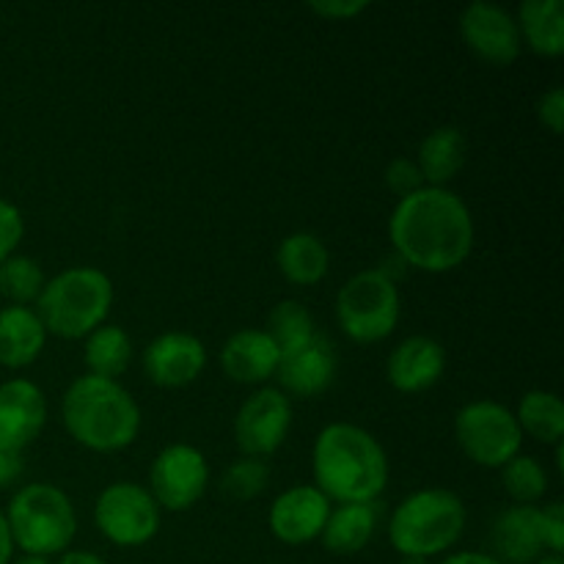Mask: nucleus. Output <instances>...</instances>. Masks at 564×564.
Segmentation results:
<instances>
[{
  "label": "nucleus",
  "instance_id": "nucleus-26",
  "mask_svg": "<svg viewBox=\"0 0 564 564\" xmlns=\"http://www.w3.org/2000/svg\"><path fill=\"white\" fill-rule=\"evenodd\" d=\"M516 422L521 433H529L543 444H560L564 435V405L560 394L543 389L527 391L518 402Z\"/></svg>",
  "mask_w": 564,
  "mask_h": 564
},
{
  "label": "nucleus",
  "instance_id": "nucleus-4",
  "mask_svg": "<svg viewBox=\"0 0 564 564\" xmlns=\"http://www.w3.org/2000/svg\"><path fill=\"white\" fill-rule=\"evenodd\" d=\"M110 306H113V281L99 268L80 264V268L61 270L58 275L44 281L33 312L39 314L47 334L61 339H86L91 330L105 325Z\"/></svg>",
  "mask_w": 564,
  "mask_h": 564
},
{
  "label": "nucleus",
  "instance_id": "nucleus-25",
  "mask_svg": "<svg viewBox=\"0 0 564 564\" xmlns=\"http://www.w3.org/2000/svg\"><path fill=\"white\" fill-rule=\"evenodd\" d=\"M88 375L116 380L132 361V341L124 328L119 325H99L97 330L86 336L83 345Z\"/></svg>",
  "mask_w": 564,
  "mask_h": 564
},
{
  "label": "nucleus",
  "instance_id": "nucleus-40",
  "mask_svg": "<svg viewBox=\"0 0 564 564\" xmlns=\"http://www.w3.org/2000/svg\"><path fill=\"white\" fill-rule=\"evenodd\" d=\"M14 564H50L44 556H22V560H17Z\"/></svg>",
  "mask_w": 564,
  "mask_h": 564
},
{
  "label": "nucleus",
  "instance_id": "nucleus-18",
  "mask_svg": "<svg viewBox=\"0 0 564 564\" xmlns=\"http://www.w3.org/2000/svg\"><path fill=\"white\" fill-rule=\"evenodd\" d=\"M281 352L264 330L242 328L220 347V367L237 383H264L275 375Z\"/></svg>",
  "mask_w": 564,
  "mask_h": 564
},
{
  "label": "nucleus",
  "instance_id": "nucleus-16",
  "mask_svg": "<svg viewBox=\"0 0 564 564\" xmlns=\"http://www.w3.org/2000/svg\"><path fill=\"white\" fill-rule=\"evenodd\" d=\"M336 369H339V358H336L334 341L317 334L308 345L284 352L275 375H279L281 389L290 391V394L317 397L330 389Z\"/></svg>",
  "mask_w": 564,
  "mask_h": 564
},
{
  "label": "nucleus",
  "instance_id": "nucleus-19",
  "mask_svg": "<svg viewBox=\"0 0 564 564\" xmlns=\"http://www.w3.org/2000/svg\"><path fill=\"white\" fill-rule=\"evenodd\" d=\"M490 545L501 560L510 564H529L538 560L545 549L543 529H540V507H507L490 527Z\"/></svg>",
  "mask_w": 564,
  "mask_h": 564
},
{
  "label": "nucleus",
  "instance_id": "nucleus-23",
  "mask_svg": "<svg viewBox=\"0 0 564 564\" xmlns=\"http://www.w3.org/2000/svg\"><path fill=\"white\" fill-rule=\"evenodd\" d=\"M275 262H279V270L284 273L286 281L312 286L317 281H323L325 273H328L330 253L317 235H312V231H295V235H286L279 242Z\"/></svg>",
  "mask_w": 564,
  "mask_h": 564
},
{
  "label": "nucleus",
  "instance_id": "nucleus-34",
  "mask_svg": "<svg viewBox=\"0 0 564 564\" xmlns=\"http://www.w3.org/2000/svg\"><path fill=\"white\" fill-rule=\"evenodd\" d=\"M538 116L551 132H556V135H560V132L564 130V91H562V86L549 88V91H545L543 97L538 99Z\"/></svg>",
  "mask_w": 564,
  "mask_h": 564
},
{
  "label": "nucleus",
  "instance_id": "nucleus-22",
  "mask_svg": "<svg viewBox=\"0 0 564 564\" xmlns=\"http://www.w3.org/2000/svg\"><path fill=\"white\" fill-rule=\"evenodd\" d=\"M466 154L468 143L460 127L444 124L424 135L422 147H419L416 165L422 171L424 182H430V187H444L463 169Z\"/></svg>",
  "mask_w": 564,
  "mask_h": 564
},
{
  "label": "nucleus",
  "instance_id": "nucleus-15",
  "mask_svg": "<svg viewBox=\"0 0 564 564\" xmlns=\"http://www.w3.org/2000/svg\"><path fill=\"white\" fill-rule=\"evenodd\" d=\"M47 422V400L33 380L14 378L0 386V446L22 452Z\"/></svg>",
  "mask_w": 564,
  "mask_h": 564
},
{
  "label": "nucleus",
  "instance_id": "nucleus-39",
  "mask_svg": "<svg viewBox=\"0 0 564 564\" xmlns=\"http://www.w3.org/2000/svg\"><path fill=\"white\" fill-rule=\"evenodd\" d=\"M58 564H108V562H105L102 556L91 554V551H66Z\"/></svg>",
  "mask_w": 564,
  "mask_h": 564
},
{
  "label": "nucleus",
  "instance_id": "nucleus-37",
  "mask_svg": "<svg viewBox=\"0 0 564 564\" xmlns=\"http://www.w3.org/2000/svg\"><path fill=\"white\" fill-rule=\"evenodd\" d=\"M441 564H505V562H499L490 554H479V551H463V554L449 556V560H444Z\"/></svg>",
  "mask_w": 564,
  "mask_h": 564
},
{
  "label": "nucleus",
  "instance_id": "nucleus-8",
  "mask_svg": "<svg viewBox=\"0 0 564 564\" xmlns=\"http://www.w3.org/2000/svg\"><path fill=\"white\" fill-rule=\"evenodd\" d=\"M455 438L463 455L485 468H501L521 455L523 433L510 408L494 400L468 402L455 416Z\"/></svg>",
  "mask_w": 564,
  "mask_h": 564
},
{
  "label": "nucleus",
  "instance_id": "nucleus-13",
  "mask_svg": "<svg viewBox=\"0 0 564 564\" xmlns=\"http://www.w3.org/2000/svg\"><path fill=\"white\" fill-rule=\"evenodd\" d=\"M207 367V347L185 330H165L149 341L143 352V372L154 386L182 389L193 383Z\"/></svg>",
  "mask_w": 564,
  "mask_h": 564
},
{
  "label": "nucleus",
  "instance_id": "nucleus-12",
  "mask_svg": "<svg viewBox=\"0 0 564 564\" xmlns=\"http://www.w3.org/2000/svg\"><path fill=\"white\" fill-rule=\"evenodd\" d=\"M460 33L468 50L488 64L507 66L521 53V31L516 17L488 0H474L463 9Z\"/></svg>",
  "mask_w": 564,
  "mask_h": 564
},
{
  "label": "nucleus",
  "instance_id": "nucleus-2",
  "mask_svg": "<svg viewBox=\"0 0 564 564\" xmlns=\"http://www.w3.org/2000/svg\"><path fill=\"white\" fill-rule=\"evenodd\" d=\"M312 471L314 488L339 505L378 501L389 482V455L364 427L334 422L314 441Z\"/></svg>",
  "mask_w": 564,
  "mask_h": 564
},
{
  "label": "nucleus",
  "instance_id": "nucleus-29",
  "mask_svg": "<svg viewBox=\"0 0 564 564\" xmlns=\"http://www.w3.org/2000/svg\"><path fill=\"white\" fill-rule=\"evenodd\" d=\"M501 482L516 505H534L549 494V474L532 455H516L510 463H505Z\"/></svg>",
  "mask_w": 564,
  "mask_h": 564
},
{
  "label": "nucleus",
  "instance_id": "nucleus-27",
  "mask_svg": "<svg viewBox=\"0 0 564 564\" xmlns=\"http://www.w3.org/2000/svg\"><path fill=\"white\" fill-rule=\"evenodd\" d=\"M264 334L275 341L279 352L297 350V347L308 345L317 336V325H314L312 312L303 306L301 301H281L279 306L270 312L268 328Z\"/></svg>",
  "mask_w": 564,
  "mask_h": 564
},
{
  "label": "nucleus",
  "instance_id": "nucleus-28",
  "mask_svg": "<svg viewBox=\"0 0 564 564\" xmlns=\"http://www.w3.org/2000/svg\"><path fill=\"white\" fill-rule=\"evenodd\" d=\"M44 290V273L36 259L11 253L0 262V295L11 301V306H28Z\"/></svg>",
  "mask_w": 564,
  "mask_h": 564
},
{
  "label": "nucleus",
  "instance_id": "nucleus-42",
  "mask_svg": "<svg viewBox=\"0 0 564 564\" xmlns=\"http://www.w3.org/2000/svg\"><path fill=\"white\" fill-rule=\"evenodd\" d=\"M400 564H430L427 560H413V556H402Z\"/></svg>",
  "mask_w": 564,
  "mask_h": 564
},
{
  "label": "nucleus",
  "instance_id": "nucleus-3",
  "mask_svg": "<svg viewBox=\"0 0 564 564\" xmlns=\"http://www.w3.org/2000/svg\"><path fill=\"white\" fill-rule=\"evenodd\" d=\"M64 427L91 452H121L141 433V408L135 397L110 378L80 375L64 391Z\"/></svg>",
  "mask_w": 564,
  "mask_h": 564
},
{
  "label": "nucleus",
  "instance_id": "nucleus-9",
  "mask_svg": "<svg viewBox=\"0 0 564 564\" xmlns=\"http://www.w3.org/2000/svg\"><path fill=\"white\" fill-rule=\"evenodd\" d=\"M94 523L110 543L135 549L160 532V507L143 485L113 482L97 496Z\"/></svg>",
  "mask_w": 564,
  "mask_h": 564
},
{
  "label": "nucleus",
  "instance_id": "nucleus-7",
  "mask_svg": "<svg viewBox=\"0 0 564 564\" xmlns=\"http://www.w3.org/2000/svg\"><path fill=\"white\" fill-rule=\"evenodd\" d=\"M336 319L358 345L386 339L400 323V290L380 268L352 275L336 295Z\"/></svg>",
  "mask_w": 564,
  "mask_h": 564
},
{
  "label": "nucleus",
  "instance_id": "nucleus-35",
  "mask_svg": "<svg viewBox=\"0 0 564 564\" xmlns=\"http://www.w3.org/2000/svg\"><path fill=\"white\" fill-rule=\"evenodd\" d=\"M367 6V0H314V3H308V9L330 17V20H350V17L361 14Z\"/></svg>",
  "mask_w": 564,
  "mask_h": 564
},
{
  "label": "nucleus",
  "instance_id": "nucleus-36",
  "mask_svg": "<svg viewBox=\"0 0 564 564\" xmlns=\"http://www.w3.org/2000/svg\"><path fill=\"white\" fill-rule=\"evenodd\" d=\"M25 471V463H22V452L14 449H3L0 446V488H9L11 482L22 477Z\"/></svg>",
  "mask_w": 564,
  "mask_h": 564
},
{
  "label": "nucleus",
  "instance_id": "nucleus-21",
  "mask_svg": "<svg viewBox=\"0 0 564 564\" xmlns=\"http://www.w3.org/2000/svg\"><path fill=\"white\" fill-rule=\"evenodd\" d=\"M380 521L378 501H361V505H341L330 510L323 529V543L330 554L350 556L358 554L369 540L375 538V529Z\"/></svg>",
  "mask_w": 564,
  "mask_h": 564
},
{
  "label": "nucleus",
  "instance_id": "nucleus-5",
  "mask_svg": "<svg viewBox=\"0 0 564 564\" xmlns=\"http://www.w3.org/2000/svg\"><path fill=\"white\" fill-rule=\"evenodd\" d=\"M466 529V505L444 488L416 490L394 507L389 521V540L400 556L430 560L460 540Z\"/></svg>",
  "mask_w": 564,
  "mask_h": 564
},
{
  "label": "nucleus",
  "instance_id": "nucleus-24",
  "mask_svg": "<svg viewBox=\"0 0 564 564\" xmlns=\"http://www.w3.org/2000/svg\"><path fill=\"white\" fill-rule=\"evenodd\" d=\"M518 31L540 55L564 53V3L562 0H523L518 9Z\"/></svg>",
  "mask_w": 564,
  "mask_h": 564
},
{
  "label": "nucleus",
  "instance_id": "nucleus-1",
  "mask_svg": "<svg viewBox=\"0 0 564 564\" xmlns=\"http://www.w3.org/2000/svg\"><path fill=\"white\" fill-rule=\"evenodd\" d=\"M389 235L402 262L424 273H446L471 253L474 218L455 191L424 185L400 198L391 213Z\"/></svg>",
  "mask_w": 564,
  "mask_h": 564
},
{
  "label": "nucleus",
  "instance_id": "nucleus-11",
  "mask_svg": "<svg viewBox=\"0 0 564 564\" xmlns=\"http://www.w3.org/2000/svg\"><path fill=\"white\" fill-rule=\"evenodd\" d=\"M292 427V402L281 389H259L240 405L235 419L237 446L246 457H268L286 441Z\"/></svg>",
  "mask_w": 564,
  "mask_h": 564
},
{
  "label": "nucleus",
  "instance_id": "nucleus-20",
  "mask_svg": "<svg viewBox=\"0 0 564 564\" xmlns=\"http://www.w3.org/2000/svg\"><path fill=\"white\" fill-rule=\"evenodd\" d=\"M47 341L42 319L28 306L0 308V364L11 369L28 367L39 358Z\"/></svg>",
  "mask_w": 564,
  "mask_h": 564
},
{
  "label": "nucleus",
  "instance_id": "nucleus-31",
  "mask_svg": "<svg viewBox=\"0 0 564 564\" xmlns=\"http://www.w3.org/2000/svg\"><path fill=\"white\" fill-rule=\"evenodd\" d=\"M386 185L397 193L400 198L411 196V193L422 191L424 187V176L419 171L416 160L411 158H394L386 169Z\"/></svg>",
  "mask_w": 564,
  "mask_h": 564
},
{
  "label": "nucleus",
  "instance_id": "nucleus-17",
  "mask_svg": "<svg viewBox=\"0 0 564 564\" xmlns=\"http://www.w3.org/2000/svg\"><path fill=\"white\" fill-rule=\"evenodd\" d=\"M446 369V350L441 347V341H435L433 336H408L400 345L391 350L389 364H386V375H389V383L397 391H405V394H419V391H427L430 386H435L441 380Z\"/></svg>",
  "mask_w": 564,
  "mask_h": 564
},
{
  "label": "nucleus",
  "instance_id": "nucleus-14",
  "mask_svg": "<svg viewBox=\"0 0 564 564\" xmlns=\"http://www.w3.org/2000/svg\"><path fill=\"white\" fill-rule=\"evenodd\" d=\"M330 516V499L314 485H295L270 505L268 527L275 540L286 545L312 543L323 534Z\"/></svg>",
  "mask_w": 564,
  "mask_h": 564
},
{
  "label": "nucleus",
  "instance_id": "nucleus-30",
  "mask_svg": "<svg viewBox=\"0 0 564 564\" xmlns=\"http://www.w3.org/2000/svg\"><path fill=\"white\" fill-rule=\"evenodd\" d=\"M270 482V468L259 457H242L235 460L220 477V494L229 501H251L259 494H264Z\"/></svg>",
  "mask_w": 564,
  "mask_h": 564
},
{
  "label": "nucleus",
  "instance_id": "nucleus-32",
  "mask_svg": "<svg viewBox=\"0 0 564 564\" xmlns=\"http://www.w3.org/2000/svg\"><path fill=\"white\" fill-rule=\"evenodd\" d=\"M22 235H25L22 213L11 202L0 198V262L17 251V246L22 242Z\"/></svg>",
  "mask_w": 564,
  "mask_h": 564
},
{
  "label": "nucleus",
  "instance_id": "nucleus-41",
  "mask_svg": "<svg viewBox=\"0 0 564 564\" xmlns=\"http://www.w3.org/2000/svg\"><path fill=\"white\" fill-rule=\"evenodd\" d=\"M538 564H564V562H562V556L551 554V556H543V560H540Z\"/></svg>",
  "mask_w": 564,
  "mask_h": 564
},
{
  "label": "nucleus",
  "instance_id": "nucleus-6",
  "mask_svg": "<svg viewBox=\"0 0 564 564\" xmlns=\"http://www.w3.org/2000/svg\"><path fill=\"white\" fill-rule=\"evenodd\" d=\"M14 545L25 556H53L69 549L77 532V516L72 499L50 482L25 485L17 490L3 512Z\"/></svg>",
  "mask_w": 564,
  "mask_h": 564
},
{
  "label": "nucleus",
  "instance_id": "nucleus-38",
  "mask_svg": "<svg viewBox=\"0 0 564 564\" xmlns=\"http://www.w3.org/2000/svg\"><path fill=\"white\" fill-rule=\"evenodd\" d=\"M11 551H14V540H11L9 523H6V516L0 512V564L11 562Z\"/></svg>",
  "mask_w": 564,
  "mask_h": 564
},
{
  "label": "nucleus",
  "instance_id": "nucleus-10",
  "mask_svg": "<svg viewBox=\"0 0 564 564\" xmlns=\"http://www.w3.org/2000/svg\"><path fill=\"white\" fill-rule=\"evenodd\" d=\"M149 485H152V499L158 501L160 510L185 512L196 505L209 485L207 457L191 444H171L154 457L152 471H149Z\"/></svg>",
  "mask_w": 564,
  "mask_h": 564
},
{
  "label": "nucleus",
  "instance_id": "nucleus-33",
  "mask_svg": "<svg viewBox=\"0 0 564 564\" xmlns=\"http://www.w3.org/2000/svg\"><path fill=\"white\" fill-rule=\"evenodd\" d=\"M540 529H543V543L551 554L562 556L564 549V505L551 501L540 510Z\"/></svg>",
  "mask_w": 564,
  "mask_h": 564
}]
</instances>
